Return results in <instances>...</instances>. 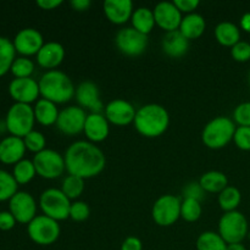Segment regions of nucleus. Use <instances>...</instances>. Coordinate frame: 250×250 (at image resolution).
Returning a JSON list of instances; mask_svg holds the SVG:
<instances>
[{"instance_id":"obj_28","label":"nucleus","mask_w":250,"mask_h":250,"mask_svg":"<svg viewBox=\"0 0 250 250\" xmlns=\"http://www.w3.org/2000/svg\"><path fill=\"white\" fill-rule=\"evenodd\" d=\"M200 186L205 193H220L229 187V178L221 171H208L200 177Z\"/></svg>"},{"instance_id":"obj_14","label":"nucleus","mask_w":250,"mask_h":250,"mask_svg":"<svg viewBox=\"0 0 250 250\" xmlns=\"http://www.w3.org/2000/svg\"><path fill=\"white\" fill-rule=\"evenodd\" d=\"M16 53L21 54L22 56H31L37 55L42 46L44 45V39L41 32L36 28H22L15 36L14 41Z\"/></svg>"},{"instance_id":"obj_21","label":"nucleus","mask_w":250,"mask_h":250,"mask_svg":"<svg viewBox=\"0 0 250 250\" xmlns=\"http://www.w3.org/2000/svg\"><path fill=\"white\" fill-rule=\"evenodd\" d=\"M103 10L106 19L114 24L126 23L134 11L131 0H105Z\"/></svg>"},{"instance_id":"obj_45","label":"nucleus","mask_w":250,"mask_h":250,"mask_svg":"<svg viewBox=\"0 0 250 250\" xmlns=\"http://www.w3.org/2000/svg\"><path fill=\"white\" fill-rule=\"evenodd\" d=\"M121 250H143V243L137 237L129 236L122 242Z\"/></svg>"},{"instance_id":"obj_42","label":"nucleus","mask_w":250,"mask_h":250,"mask_svg":"<svg viewBox=\"0 0 250 250\" xmlns=\"http://www.w3.org/2000/svg\"><path fill=\"white\" fill-rule=\"evenodd\" d=\"M231 55L233 60L238 62H247L250 60V43L241 41L231 48Z\"/></svg>"},{"instance_id":"obj_30","label":"nucleus","mask_w":250,"mask_h":250,"mask_svg":"<svg viewBox=\"0 0 250 250\" xmlns=\"http://www.w3.org/2000/svg\"><path fill=\"white\" fill-rule=\"evenodd\" d=\"M217 202H219L221 210H224L225 212L236 211L242 202L241 190L233 186H229L220 193Z\"/></svg>"},{"instance_id":"obj_9","label":"nucleus","mask_w":250,"mask_h":250,"mask_svg":"<svg viewBox=\"0 0 250 250\" xmlns=\"http://www.w3.org/2000/svg\"><path fill=\"white\" fill-rule=\"evenodd\" d=\"M182 200L172 194L161 195L155 200L151 208V217L154 222L161 227H170L181 217Z\"/></svg>"},{"instance_id":"obj_50","label":"nucleus","mask_w":250,"mask_h":250,"mask_svg":"<svg viewBox=\"0 0 250 250\" xmlns=\"http://www.w3.org/2000/svg\"><path fill=\"white\" fill-rule=\"evenodd\" d=\"M248 81H249V84H250V71H249V76H248Z\"/></svg>"},{"instance_id":"obj_39","label":"nucleus","mask_w":250,"mask_h":250,"mask_svg":"<svg viewBox=\"0 0 250 250\" xmlns=\"http://www.w3.org/2000/svg\"><path fill=\"white\" fill-rule=\"evenodd\" d=\"M233 121L238 126L250 127V102L237 105L233 111Z\"/></svg>"},{"instance_id":"obj_15","label":"nucleus","mask_w":250,"mask_h":250,"mask_svg":"<svg viewBox=\"0 0 250 250\" xmlns=\"http://www.w3.org/2000/svg\"><path fill=\"white\" fill-rule=\"evenodd\" d=\"M137 110L129 102L124 99H114L104 109V115L109 124L115 126H127L133 124Z\"/></svg>"},{"instance_id":"obj_38","label":"nucleus","mask_w":250,"mask_h":250,"mask_svg":"<svg viewBox=\"0 0 250 250\" xmlns=\"http://www.w3.org/2000/svg\"><path fill=\"white\" fill-rule=\"evenodd\" d=\"M90 209L89 205L87 203L82 202V200H77V202L71 203L70 208V219L76 222H82L89 217Z\"/></svg>"},{"instance_id":"obj_24","label":"nucleus","mask_w":250,"mask_h":250,"mask_svg":"<svg viewBox=\"0 0 250 250\" xmlns=\"http://www.w3.org/2000/svg\"><path fill=\"white\" fill-rule=\"evenodd\" d=\"M205 23L204 17L200 14L193 12V14L186 15L182 19L181 26L178 31L188 39V41H193V39H198L203 36L205 32Z\"/></svg>"},{"instance_id":"obj_31","label":"nucleus","mask_w":250,"mask_h":250,"mask_svg":"<svg viewBox=\"0 0 250 250\" xmlns=\"http://www.w3.org/2000/svg\"><path fill=\"white\" fill-rule=\"evenodd\" d=\"M227 243L217 232L205 231L197 239V250H226Z\"/></svg>"},{"instance_id":"obj_10","label":"nucleus","mask_w":250,"mask_h":250,"mask_svg":"<svg viewBox=\"0 0 250 250\" xmlns=\"http://www.w3.org/2000/svg\"><path fill=\"white\" fill-rule=\"evenodd\" d=\"M32 161L36 167L37 175L45 180H55L66 170L65 158L53 149L46 148L41 153H37Z\"/></svg>"},{"instance_id":"obj_2","label":"nucleus","mask_w":250,"mask_h":250,"mask_svg":"<svg viewBox=\"0 0 250 250\" xmlns=\"http://www.w3.org/2000/svg\"><path fill=\"white\" fill-rule=\"evenodd\" d=\"M133 125L141 136L158 138L167 131L170 115L163 105L146 104L137 110Z\"/></svg>"},{"instance_id":"obj_7","label":"nucleus","mask_w":250,"mask_h":250,"mask_svg":"<svg viewBox=\"0 0 250 250\" xmlns=\"http://www.w3.org/2000/svg\"><path fill=\"white\" fill-rule=\"evenodd\" d=\"M248 220L241 211L225 212L219 221V232L227 244L243 243L248 234Z\"/></svg>"},{"instance_id":"obj_25","label":"nucleus","mask_w":250,"mask_h":250,"mask_svg":"<svg viewBox=\"0 0 250 250\" xmlns=\"http://www.w3.org/2000/svg\"><path fill=\"white\" fill-rule=\"evenodd\" d=\"M33 111L36 121L41 124L42 126H53V125H56L59 114H60L55 103L49 102V100L43 99V98L37 100L36 105L33 107Z\"/></svg>"},{"instance_id":"obj_44","label":"nucleus","mask_w":250,"mask_h":250,"mask_svg":"<svg viewBox=\"0 0 250 250\" xmlns=\"http://www.w3.org/2000/svg\"><path fill=\"white\" fill-rule=\"evenodd\" d=\"M14 215L10 211H0V229L1 231H10L16 225Z\"/></svg>"},{"instance_id":"obj_37","label":"nucleus","mask_w":250,"mask_h":250,"mask_svg":"<svg viewBox=\"0 0 250 250\" xmlns=\"http://www.w3.org/2000/svg\"><path fill=\"white\" fill-rule=\"evenodd\" d=\"M24 146H26L27 150L32 151V153L37 154L43 151L44 149H46V139L44 137V134L42 132L36 131L33 129L32 132H29L27 136L23 137Z\"/></svg>"},{"instance_id":"obj_22","label":"nucleus","mask_w":250,"mask_h":250,"mask_svg":"<svg viewBox=\"0 0 250 250\" xmlns=\"http://www.w3.org/2000/svg\"><path fill=\"white\" fill-rule=\"evenodd\" d=\"M84 134L90 143H100L107 138L110 124L104 114H88L84 124Z\"/></svg>"},{"instance_id":"obj_32","label":"nucleus","mask_w":250,"mask_h":250,"mask_svg":"<svg viewBox=\"0 0 250 250\" xmlns=\"http://www.w3.org/2000/svg\"><path fill=\"white\" fill-rule=\"evenodd\" d=\"M36 175L37 171L32 160L22 159L21 161H19V163L14 165L12 176H14L19 185H27V183H29L36 177Z\"/></svg>"},{"instance_id":"obj_49","label":"nucleus","mask_w":250,"mask_h":250,"mask_svg":"<svg viewBox=\"0 0 250 250\" xmlns=\"http://www.w3.org/2000/svg\"><path fill=\"white\" fill-rule=\"evenodd\" d=\"M226 250H247L243 243H233V244H227Z\"/></svg>"},{"instance_id":"obj_4","label":"nucleus","mask_w":250,"mask_h":250,"mask_svg":"<svg viewBox=\"0 0 250 250\" xmlns=\"http://www.w3.org/2000/svg\"><path fill=\"white\" fill-rule=\"evenodd\" d=\"M236 124L227 116H217L208 122L202 132V141L209 149H222L233 141Z\"/></svg>"},{"instance_id":"obj_33","label":"nucleus","mask_w":250,"mask_h":250,"mask_svg":"<svg viewBox=\"0 0 250 250\" xmlns=\"http://www.w3.org/2000/svg\"><path fill=\"white\" fill-rule=\"evenodd\" d=\"M84 181L85 180L77 176H66L61 185V190L70 200L77 199L84 192Z\"/></svg>"},{"instance_id":"obj_5","label":"nucleus","mask_w":250,"mask_h":250,"mask_svg":"<svg viewBox=\"0 0 250 250\" xmlns=\"http://www.w3.org/2000/svg\"><path fill=\"white\" fill-rule=\"evenodd\" d=\"M34 117L33 107L29 104L22 103H14L7 110L5 117V126L11 136L23 138L24 136L33 131Z\"/></svg>"},{"instance_id":"obj_48","label":"nucleus","mask_w":250,"mask_h":250,"mask_svg":"<svg viewBox=\"0 0 250 250\" xmlns=\"http://www.w3.org/2000/svg\"><path fill=\"white\" fill-rule=\"evenodd\" d=\"M241 28L250 33V12H247L241 19Z\"/></svg>"},{"instance_id":"obj_1","label":"nucleus","mask_w":250,"mask_h":250,"mask_svg":"<svg viewBox=\"0 0 250 250\" xmlns=\"http://www.w3.org/2000/svg\"><path fill=\"white\" fill-rule=\"evenodd\" d=\"M68 175L88 180L103 172L106 158L99 146L88 141H77L71 144L63 155Z\"/></svg>"},{"instance_id":"obj_47","label":"nucleus","mask_w":250,"mask_h":250,"mask_svg":"<svg viewBox=\"0 0 250 250\" xmlns=\"http://www.w3.org/2000/svg\"><path fill=\"white\" fill-rule=\"evenodd\" d=\"M70 4L76 11H87L90 5H92V2H90V0H72Z\"/></svg>"},{"instance_id":"obj_51","label":"nucleus","mask_w":250,"mask_h":250,"mask_svg":"<svg viewBox=\"0 0 250 250\" xmlns=\"http://www.w3.org/2000/svg\"><path fill=\"white\" fill-rule=\"evenodd\" d=\"M0 141H1V139H0Z\"/></svg>"},{"instance_id":"obj_40","label":"nucleus","mask_w":250,"mask_h":250,"mask_svg":"<svg viewBox=\"0 0 250 250\" xmlns=\"http://www.w3.org/2000/svg\"><path fill=\"white\" fill-rule=\"evenodd\" d=\"M233 142L237 148L241 150L250 151V127H237L233 136Z\"/></svg>"},{"instance_id":"obj_41","label":"nucleus","mask_w":250,"mask_h":250,"mask_svg":"<svg viewBox=\"0 0 250 250\" xmlns=\"http://www.w3.org/2000/svg\"><path fill=\"white\" fill-rule=\"evenodd\" d=\"M183 199H195L202 202L205 197V190L203 189L199 182H189L182 189Z\"/></svg>"},{"instance_id":"obj_36","label":"nucleus","mask_w":250,"mask_h":250,"mask_svg":"<svg viewBox=\"0 0 250 250\" xmlns=\"http://www.w3.org/2000/svg\"><path fill=\"white\" fill-rule=\"evenodd\" d=\"M10 71L15 76V78L31 77L32 73L34 72V63L27 56H20L15 59Z\"/></svg>"},{"instance_id":"obj_6","label":"nucleus","mask_w":250,"mask_h":250,"mask_svg":"<svg viewBox=\"0 0 250 250\" xmlns=\"http://www.w3.org/2000/svg\"><path fill=\"white\" fill-rule=\"evenodd\" d=\"M39 207L43 215L58 222L70 217L71 200L58 188H48L44 190L39 198Z\"/></svg>"},{"instance_id":"obj_16","label":"nucleus","mask_w":250,"mask_h":250,"mask_svg":"<svg viewBox=\"0 0 250 250\" xmlns=\"http://www.w3.org/2000/svg\"><path fill=\"white\" fill-rule=\"evenodd\" d=\"M9 94L15 103L31 105L41 95L38 81L32 77L14 78L9 84Z\"/></svg>"},{"instance_id":"obj_18","label":"nucleus","mask_w":250,"mask_h":250,"mask_svg":"<svg viewBox=\"0 0 250 250\" xmlns=\"http://www.w3.org/2000/svg\"><path fill=\"white\" fill-rule=\"evenodd\" d=\"M154 17H155V23L161 29L167 33V32L177 31L182 22V12L176 7L173 1H161L156 4L154 7Z\"/></svg>"},{"instance_id":"obj_43","label":"nucleus","mask_w":250,"mask_h":250,"mask_svg":"<svg viewBox=\"0 0 250 250\" xmlns=\"http://www.w3.org/2000/svg\"><path fill=\"white\" fill-rule=\"evenodd\" d=\"M173 4L176 5V7H177L182 14L185 12V14L189 15L193 14V12L198 9V6L200 5V1L199 0H175Z\"/></svg>"},{"instance_id":"obj_19","label":"nucleus","mask_w":250,"mask_h":250,"mask_svg":"<svg viewBox=\"0 0 250 250\" xmlns=\"http://www.w3.org/2000/svg\"><path fill=\"white\" fill-rule=\"evenodd\" d=\"M26 150L23 138L10 134L0 141V161L6 165H15L23 159Z\"/></svg>"},{"instance_id":"obj_26","label":"nucleus","mask_w":250,"mask_h":250,"mask_svg":"<svg viewBox=\"0 0 250 250\" xmlns=\"http://www.w3.org/2000/svg\"><path fill=\"white\" fill-rule=\"evenodd\" d=\"M215 38L221 45L232 48L238 42H241V29L233 22H220L215 27Z\"/></svg>"},{"instance_id":"obj_11","label":"nucleus","mask_w":250,"mask_h":250,"mask_svg":"<svg viewBox=\"0 0 250 250\" xmlns=\"http://www.w3.org/2000/svg\"><path fill=\"white\" fill-rule=\"evenodd\" d=\"M115 43L124 55L134 58L146 51L148 46V36L141 33L133 27H125L116 33Z\"/></svg>"},{"instance_id":"obj_13","label":"nucleus","mask_w":250,"mask_h":250,"mask_svg":"<svg viewBox=\"0 0 250 250\" xmlns=\"http://www.w3.org/2000/svg\"><path fill=\"white\" fill-rule=\"evenodd\" d=\"M88 115L85 110L80 106H67L59 114L56 127L61 133L66 136H76L84 129L85 120Z\"/></svg>"},{"instance_id":"obj_17","label":"nucleus","mask_w":250,"mask_h":250,"mask_svg":"<svg viewBox=\"0 0 250 250\" xmlns=\"http://www.w3.org/2000/svg\"><path fill=\"white\" fill-rule=\"evenodd\" d=\"M75 98L78 106L84 110H89L90 114H102L103 110L105 109L100 100L98 85L90 81H84L78 84V87L76 88Z\"/></svg>"},{"instance_id":"obj_27","label":"nucleus","mask_w":250,"mask_h":250,"mask_svg":"<svg viewBox=\"0 0 250 250\" xmlns=\"http://www.w3.org/2000/svg\"><path fill=\"white\" fill-rule=\"evenodd\" d=\"M132 27L141 33L148 36L155 27V17L154 11L149 7H138L133 11L131 17Z\"/></svg>"},{"instance_id":"obj_29","label":"nucleus","mask_w":250,"mask_h":250,"mask_svg":"<svg viewBox=\"0 0 250 250\" xmlns=\"http://www.w3.org/2000/svg\"><path fill=\"white\" fill-rule=\"evenodd\" d=\"M16 59L14 43L6 37H0V77L6 75Z\"/></svg>"},{"instance_id":"obj_23","label":"nucleus","mask_w":250,"mask_h":250,"mask_svg":"<svg viewBox=\"0 0 250 250\" xmlns=\"http://www.w3.org/2000/svg\"><path fill=\"white\" fill-rule=\"evenodd\" d=\"M161 48L167 56L172 59H180L185 55L189 48V41L180 31L167 32L163 37Z\"/></svg>"},{"instance_id":"obj_3","label":"nucleus","mask_w":250,"mask_h":250,"mask_svg":"<svg viewBox=\"0 0 250 250\" xmlns=\"http://www.w3.org/2000/svg\"><path fill=\"white\" fill-rule=\"evenodd\" d=\"M38 84L41 97L55 104H65L75 98V84L62 71H46L39 78Z\"/></svg>"},{"instance_id":"obj_35","label":"nucleus","mask_w":250,"mask_h":250,"mask_svg":"<svg viewBox=\"0 0 250 250\" xmlns=\"http://www.w3.org/2000/svg\"><path fill=\"white\" fill-rule=\"evenodd\" d=\"M203 214L202 202L195 199H183L181 204V217L187 222H195Z\"/></svg>"},{"instance_id":"obj_12","label":"nucleus","mask_w":250,"mask_h":250,"mask_svg":"<svg viewBox=\"0 0 250 250\" xmlns=\"http://www.w3.org/2000/svg\"><path fill=\"white\" fill-rule=\"evenodd\" d=\"M9 211L20 224L28 225L37 216V203L28 192L19 190L9 200Z\"/></svg>"},{"instance_id":"obj_46","label":"nucleus","mask_w":250,"mask_h":250,"mask_svg":"<svg viewBox=\"0 0 250 250\" xmlns=\"http://www.w3.org/2000/svg\"><path fill=\"white\" fill-rule=\"evenodd\" d=\"M62 4V0H38L37 5L43 10H54Z\"/></svg>"},{"instance_id":"obj_20","label":"nucleus","mask_w":250,"mask_h":250,"mask_svg":"<svg viewBox=\"0 0 250 250\" xmlns=\"http://www.w3.org/2000/svg\"><path fill=\"white\" fill-rule=\"evenodd\" d=\"M36 56L37 62L41 67L46 68L48 71L56 70L65 59V48L58 42H48L44 43Z\"/></svg>"},{"instance_id":"obj_34","label":"nucleus","mask_w":250,"mask_h":250,"mask_svg":"<svg viewBox=\"0 0 250 250\" xmlns=\"http://www.w3.org/2000/svg\"><path fill=\"white\" fill-rule=\"evenodd\" d=\"M19 183L16 182L12 173L0 168V202L10 200L19 190Z\"/></svg>"},{"instance_id":"obj_8","label":"nucleus","mask_w":250,"mask_h":250,"mask_svg":"<svg viewBox=\"0 0 250 250\" xmlns=\"http://www.w3.org/2000/svg\"><path fill=\"white\" fill-rule=\"evenodd\" d=\"M60 231L59 222L45 216V215H37L27 225L28 237L38 246H51V244H54L60 237Z\"/></svg>"}]
</instances>
